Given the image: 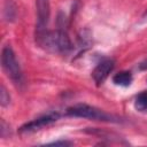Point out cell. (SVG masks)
I'll list each match as a JSON object with an SVG mask.
<instances>
[{
    "label": "cell",
    "mask_w": 147,
    "mask_h": 147,
    "mask_svg": "<svg viewBox=\"0 0 147 147\" xmlns=\"http://www.w3.org/2000/svg\"><path fill=\"white\" fill-rule=\"evenodd\" d=\"M134 108L139 113H147V91L141 92L136 96Z\"/></svg>",
    "instance_id": "8"
},
{
    "label": "cell",
    "mask_w": 147,
    "mask_h": 147,
    "mask_svg": "<svg viewBox=\"0 0 147 147\" xmlns=\"http://www.w3.org/2000/svg\"><path fill=\"white\" fill-rule=\"evenodd\" d=\"M132 80H133V77L130 71H119L113 77V83L117 86H123V87L130 86Z\"/></svg>",
    "instance_id": "7"
},
{
    "label": "cell",
    "mask_w": 147,
    "mask_h": 147,
    "mask_svg": "<svg viewBox=\"0 0 147 147\" xmlns=\"http://www.w3.org/2000/svg\"><path fill=\"white\" fill-rule=\"evenodd\" d=\"M37 44L47 52L65 54L72 49V42L62 30H45L41 32H36Z\"/></svg>",
    "instance_id": "1"
},
{
    "label": "cell",
    "mask_w": 147,
    "mask_h": 147,
    "mask_svg": "<svg viewBox=\"0 0 147 147\" xmlns=\"http://www.w3.org/2000/svg\"><path fill=\"white\" fill-rule=\"evenodd\" d=\"M59 119V114L57 113H51L47 115H44L41 117H38L36 119H32L30 122H26L25 124H23L20 127V133L21 134H30L33 132H37L41 129H44L45 126L51 125L52 123L56 122Z\"/></svg>",
    "instance_id": "4"
},
{
    "label": "cell",
    "mask_w": 147,
    "mask_h": 147,
    "mask_svg": "<svg viewBox=\"0 0 147 147\" xmlns=\"http://www.w3.org/2000/svg\"><path fill=\"white\" fill-rule=\"evenodd\" d=\"M36 8H37L36 32H41L47 30L49 15H51L49 0H36Z\"/></svg>",
    "instance_id": "5"
},
{
    "label": "cell",
    "mask_w": 147,
    "mask_h": 147,
    "mask_svg": "<svg viewBox=\"0 0 147 147\" xmlns=\"http://www.w3.org/2000/svg\"><path fill=\"white\" fill-rule=\"evenodd\" d=\"M67 115L72 117H80L87 118L91 121H99V122H118L117 117L111 114L106 113L102 109L96 107L86 105V103H77L67 109Z\"/></svg>",
    "instance_id": "3"
},
{
    "label": "cell",
    "mask_w": 147,
    "mask_h": 147,
    "mask_svg": "<svg viewBox=\"0 0 147 147\" xmlns=\"http://www.w3.org/2000/svg\"><path fill=\"white\" fill-rule=\"evenodd\" d=\"M114 67H115V61L113 59H105L100 63H98V65L92 71V78L98 86L103 84V82L108 78L109 74L113 71Z\"/></svg>",
    "instance_id": "6"
},
{
    "label": "cell",
    "mask_w": 147,
    "mask_h": 147,
    "mask_svg": "<svg viewBox=\"0 0 147 147\" xmlns=\"http://www.w3.org/2000/svg\"><path fill=\"white\" fill-rule=\"evenodd\" d=\"M139 67H140V69H142V70H147V60L144 61V62H141Z\"/></svg>",
    "instance_id": "10"
},
{
    "label": "cell",
    "mask_w": 147,
    "mask_h": 147,
    "mask_svg": "<svg viewBox=\"0 0 147 147\" xmlns=\"http://www.w3.org/2000/svg\"><path fill=\"white\" fill-rule=\"evenodd\" d=\"M1 65H2V69L6 72V75L8 76V78H10V80L14 83V85L17 87H21L24 83L23 72L21 70L20 63H18L16 55H15L13 48L10 47V45H6L2 48Z\"/></svg>",
    "instance_id": "2"
},
{
    "label": "cell",
    "mask_w": 147,
    "mask_h": 147,
    "mask_svg": "<svg viewBox=\"0 0 147 147\" xmlns=\"http://www.w3.org/2000/svg\"><path fill=\"white\" fill-rule=\"evenodd\" d=\"M10 102V96H9V93L7 92L6 87L3 85H1V88H0V103L2 107H6L7 105H9Z\"/></svg>",
    "instance_id": "9"
},
{
    "label": "cell",
    "mask_w": 147,
    "mask_h": 147,
    "mask_svg": "<svg viewBox=\"0 0 147 147\" xmlns=\"http://www.w3.org/2000/svg\"><path fill=\"white\" fill-rule=\"evenodd\" d=\"M51 145H70V142H67V141H55V142H52Z\"/></svg>",
    "instance_id": "11"
},
{
    "label": "cell",
    "mask_w": 147,
    "mask_h": 147,
    "mask_svg": "<svg viewBox=\"0 0 147 147\" xmlns=\"http://www.w3.org/2000/svg\"><path fill=\"white\" fill-rule=\"evenodd\" d=\"M145 16H147V11H146V13H145Z\"/></svg>",
    "instance_id": "12"
}]
</instances>
